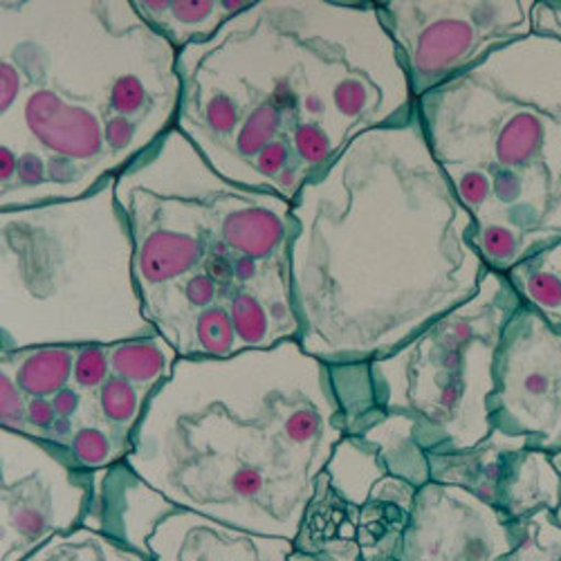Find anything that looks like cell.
<instances>
[{
  "label": "cell",
  "mask_w": 561,
  "mask_h": 561,
  "mask_svg": "<svg viewBox=\"0 0 561 561\" xmlns=\"http://www.w3.org/2000/svg\"><path fill=\"white\" fill-rule=\"evenodd\" d=\"M510 519L470 490L427 483L415 492L396 561H501Z\"/></svg>",
  "instance_id": "7a4b0ae2"
},
{
  "label": "cell",
  "mask_w": 561,
  "mask_h": 561,
  "mask_svg": "<svg viewBox=\"0 0 561 561\" xmlns=\"http://www.w3.org/2000/svg\"><path fill=\"white\" fill-rule=\"evenodd\" d=\"M5 373V370H3ZM75 373V355L66 348H43L27 355L19 370V389L41 398L45 393H59Z\"/></svg>",
  "instance_id": "ba28073f"
},
{
  "label": "cell",
  "mask_w": 561,
  "mask_h": 561,
  "mask_svg": "<svg viewBox=\"0 0 561 561\" xmlns=\"http://www.w3.org/2000/svg\"><path fill=\"white\" fill-rule=\"evenodd\" d=\"M512 550L501 561H561V526L552 510L510 519Z\"/></svg>",
  "instance_id": "52a82bcc"
},
{
  "label": "cell",
  "mask_w": 561,
  "mask_h": 561,
  "mask_svg": "<svg viewBox=\"0 0 561 561\" xmlns=\"http://www.w3.org/2000/svg\"><path fill=\"white\" fill-rule=\"evenodd\" d=\"M108 359H106V353L98 346H88L83 351L77 353V359H75V380L79 387L83 389H92L98 387L102 382H106L108 378Z\"/></svg>",
  "instance_id": "7c38bea8"
},
{
  "label": "cell",
  "mask_w": 561,
  "mask_h": 561,
  "mask_svg": "<svg viewBox=\"0 0 561 561\" xmlns=\"http://www.w3.org/2000/svg\"><path fill=\"white\" fill-rule=\"evenodd\" d=\"M102 407H104V413L111 423L128 425L137 415L139 402H137V396H135L130 382L113 376L102 387Z\"/></svg>",
  "instance_id": "30bf717a"
},
{
  "label": "cell",
  "mask_w": 561,
  "mask_h": 561,
  "mask_svg": "<svg viewBox=\"0 0 561 561\" xmlns=\"http://www.w3.org/2000/svg\"><path fill=\"white\" fill-rule=\"evenodd\" d=\"M23 561H156V559L104 533L81 526L68 535H57L48 543L36 548Z\"/></svg>",
  "instance_id": "8992f818"
},
{
  "label": "cell",
  "mask_w": 561,
  "mask_h": 561,
  "mask_svg": "<svg viewBox=\"0 0 561 561\" xmlns=\"http://www.w3.org/2000/svg\"><path fill=\"white\" fill-rule=\"evenodd\" d=\"M72 458L81 467H102L111 458V445L98 430H79L72 436Z\"/></svg>",
  "instance_id": "8fae6325"
},
{
  "label": "cell",
  "mask_w": 561,
  "mask_h": 561,
  "mask_svg": "<svg viewBox=\"0 0 561 561\" xmlns=\"http://www.w3.org/2000/svg\"><path fill=\"white\" fill-rule=\"evenodd\" d=\"M490 423L494 432L526 438L535 449L561 451V323L522 312L505 325Z\"/></svg>",
  "instance_id": "6da1fadb"
},
{
  "label": "cell",
  "mask_w": 561,
  "mask_h": 561,
  "mask_svg": "<svg viewBox=\"0 0 561 561\" xmlns=\"http://www.w3.org/2000/svg\"><path fill=\"white\" fill-rule=\"evenodd\" d=\"M550 458H552V462H554V467H557V472L561 474V451L550 454ZM554 517H557V522H559V526H561V503H559V507H557V512H554Z\"/></svg>",
  "instance_id": "9a60e30c"
},
{
  "label": "cell",
  "mask_w": 561,
  "mask_h": 561,
  "mask_svg": "<svg viewBox=\"0 0 561 561\" xmlns=\"http://www.w3.org/2000/svg\"><path fill=\"white\" fill-rule=\"evenodd\" d=\"M293 543L297 552L323 561H364L359 548V507L342 499L325 474L317 481L314 496Z\"/></svg>",
  "instance_id": "5b68a950"
},
{
  "label": "cell",
  "mask_w": 561,
  "mask_h": 561,
  "mask_svg": "<svg viewBox=\"0 0 561 561\" xmlns=\"http://www.w3.org/2000/svg\"><path fill=\"white\" fill-rule=\"evenodd\" d=\"M290 561H323V559H319V557H312V554H306V552H297V550H293V554H290Z\"/></svg>",
  "instance_id": "2e32d148"
},
{
  "label": "cell",
  "mask_w": 561,
  "mask_h": 561,
  "mask_svg": "<svg viewBox=\"0 0 561 561\" xmlns=\"http://www.w3.org/2000/svg\"><path fill=\"white\" fill-rule=\"evenodd\" d=\"M479 340L470 323H449L425 346L415 348L404 364V378L409 380L404 404L411 407L430 425L451 427L458 407L470 398L465 359Z\"/></svg>",
  "instance_id": "277c9868"
},
{
  "label": "cell",
  "mask_w": 561,
  "mask_h": 561,
  "mask_svg": "<svg viewBox=\"0 0 561 561\" xmlns=\"http://www.w3.org/2000/svg\"><path fill=\"white\" fill-rule=\"evenodd\" d=\"M190 299H192L196 306L207 304V301L211 299V286H209V280L196 278L194 284L190 286Z\"/></svg>",
  "instance_id": "5bb4252c"
},
{
  "label": "cell",
  "mask_w": 561,
  "mask_h": 561,
  "mask_svg": "<svg viewBox=\"0 0 561 561\" xmlns=\"http://www.w3.org/2000/svg\"><path fill=\"white\" fill-rule=\"evenodd\" d=\"M111 366L126 382L153 385L164 373V355L151 342L137 340L115 348Z\"/></svg>",
  "instance_id": "9c48e42d"
},
{
  "label": "cell",
  "mask_w": 561,
  "mask_h": 561,
  "mask_svg": "<svg viewBox=\"0 0 561 561\" xmlns=\"http://www.w3.org/2000/svg\"><path fill=\"white\" fill-rule=\"evenodd\" d=\"M295 543L216 522L186 507H175L149 539L156 561H290Z\"/></svg>",
  "instance_id": "3957f363"
},
{
  "label": "cell",
  "mask_w": 561,
  "mask_h": 561,
  "mask_svg": "<svg viewBox=\"0 0 561 561\" xmlns=\"http://www.w3.org/2000/svg\"><path fill=\"white\" fill-rule=\"evenodd\" d=\"M53 409L57 413V423L59 420H70L79 407V396L70 389H61L59 393H55V398L50 400Z\"/></svg>",
  "instance_id": "4fadbf2b"
}]
</instances>
